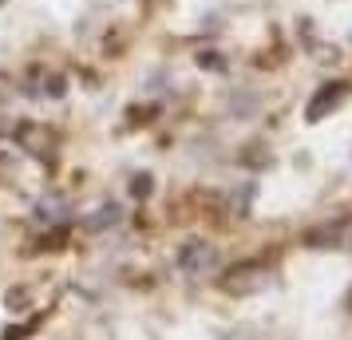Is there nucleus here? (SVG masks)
<instances>
[{
  "label": "nucleus",
  "instance_id": "nucleus-6",
  "mask_svg": "<svg viewBox=\"0 0 352 340\" xmlns=\"http://www.w3.org/2000/svg\"><path fill=\"white\" fill-rule=\"evenodd\" d=\"M115 222H119V206H115V202H103V206H96V210L83 218L87 229H107V226H115Z\"/></svg>",
  "mask_w": 352,
  "mask_h": 340
},
{
  "label": "nucleus",
  "instance_id": "nucleus-3",
  "mask_svg": "<svg viewBox=\"0 0 352 340\" xmlns=\"http://www.w3.org/2000/svg\"><path fill=\"white\" fill-rule=\"evenodd\" d=\"M305 245H309V249H352V214L309 229V234H305Z\"/></svg>",
  "mask_w": 352,
  "mask_h": 340
},
{
  "label": "nucleus",
  "instance_id": "nucleus-1",
  "mask_svg": "<svg viewBox=\"0 0 352 340\" xmlns=\"http://www.w3.org/2000/svg\"><path fill=\"white\" fill-rule=\"evenodd\" d=\"M270 265H261V261H238V265H230L222 277H218V289L230 293V297H254V293L270 289Z\"/></svg>",
  "mask_w": 352,
  "mask_h": 340
},
{
  "label": "nucleus",
  "instance_id": "nucleus-2",
  "mask_svg": "<svg viewBox=\"0 0 352 340\" xmlns=\"http://www.w3.org/2000/svg\"><path fill=\"white\" fill-rule=\"evenodd\" d=\"M56 143H60V139H56V131H52L48 123L24 119V123L16 127V146H24L32 159H44V162H48L52 155H56Z\"/></svg>",
  "mask_w": 352,
  "mask_h": 340
},
{
  "label": "nucleus",
  "instance_id": "nucleus-4",
  "mask_svg": "<svg viewBox=\"0 0 352 340\" xmlns=\"http://www.w3.org/2000/svg\"><path fill=\"white\" fill-rule=\"evenodd\" d=\"M344 99H349V83H344V80L324 83L317 95L309 99V107H305V119H309V123H320V119H324V115H333L336 107L344 103Z\"/></svg>",
  "mask_w": 352,
  "mask_h": 340
},
{
  "label": "nucleus",
  "instance_id": "nucleus-10",
  "mask_svg": "<svg viewBox=\"0 0 352 340\" xmlns=\"http://www.w3.org/2000/svg\"><path fill=\"white\" fill-rule=\"evenodd\" d=\"M0 4H4V0H0Z\"/></svg>",
  "mask_w": 352,
  "mask_h": 340
},
{
  "label": "nucleus",
  "instance_id": "nucleus-5",
  "mask_svg": "<svg viewBox=\"0 0 352 340\" xmlns=\"http://www.w3.org/2000/svg\"><path fill=\"white\" fill-rule=\"evenodd\" d=\"M218 265V249H214V242H186L182 249H178V269L182 273H210Z\"/></svg>",
  "mask_w": 352,
  "mask_h": 340
},
{
  "label": "nucleus",
  "instance_id": "nucleus-7",
  "mask_svg": "<svg viewBox=\"0 0 352 340\" xmlns=\"http://www.w3.org/2000/svg\"><path fill=\"white\" fill-rule=\"evenodd\" d=\"M151 186H155L151 174H135V179H131V194L135 198H151Z\"/></svg>",
  "mask_w": 352,
  "mask_h": 340
},
{
  "label": "nucleus",
  "instance_id": "nucleus-8",
  "mask_svg": "<svg viewBox=\"0 0 352 340\" xmlns=\"http://www.w3.org/2000/svg\"><path fill=\"white\" fill-rule=\"evenodd\" d=\"M28 328H32V324H20V328H8V332H4V340H24V337H28Z\"/></svg>",
  "mask_w": 352,
  "mask_h": 340
},
{
  "label": "nucleus",
  "instance_id": "nucleus-9",
  "mask_svg": "<svg viewBox=\"0 0 352 340\" xmlns=\"http://www.w3.org/2000/svg\"><path fill=\"white\" fill-rule=\"evenodd\" d=\"M349 313H352V293H349Z\"/></svg>",
  "mask_w": 352,
  "mask_h": 340
}]
</instances>
